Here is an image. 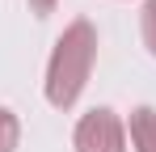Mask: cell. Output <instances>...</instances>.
Here are the masks:
<instances>
[{"instance_id": "obj_1", "label": "cell", "mask_w": 156, "mask_h": 152, "mask_svg": "<svg viewBox=\"0 0 156 152\" xmlns=\"http://www.w3.org/2000/svg\"><path fill=\"white\" fill-rule=\"evenodd\" d=\"M93 63H97V30L93 21H72L51 47V59H47V101L55 110H72L93 76Z\"/></svg>"}, {"instance_id": "obj_2", "label": "cell", "mask_w": 156, "mask_h": 152, "mask_svg": "<svg viewBox=\"0 0 156 152\" xmlns=\"http://www.w3.org/2000/svg\"><path fill=\"white\" fill-rule=\"evenodd\" d=\"M72 148L76 152H127V123L110 106H97V110L80 114L76 131H72Z\"/></svg>"}, {"instance_id": "obj_3", "label": "cell", "mask_w": 156, "mask_h": 152, "mask_svg": "<svg viewBox=\"0 0 156 152\" xmlns=\"http://www.w3.org/2000/svg\"><path fill=\"white\" fill-rule=\"evenodd\" d=\"M127 131H131V148L135 152H156V110L152 106H135Z\"/></svg>"}, {"instance_id": "obj_4", "label": "cell", "mask_w": 156, "mask_h": 152, "mask_svg": "<svg viewBox=\"0 0 156 152\" xmlns=\"http://www.w3.org/2000/svg\"><path fill=\"white\" fill-rule=\"evenodd\" d=\"M17 139H21V123H17V114H13L9 106H0V152H13Z\"/></svg>"}, {"instance_id": "obj_5", "label": "cell", "mask_w": 156, "mask_h": 152, "mask_svg": "<svg viewBox=\"0 0 156 152\" xmlns=\"http://www.w3.org/2000/svg\"><path fill=\"white\" fill-rule=\"evenodd\" d=\"M139 30H144V47H148V55L156 59V0L144 4V13H139Z\"/></svg>"}, {"instance_id": "obj_6", "label": "cell", "mask_w": 156, "mask_h": 152, "mask_svg": "<svg viewBox=\"0 0 156 152\" xmlns=\"http://www.w3.org/2000/svg\"><path fill=\"white\" fill-rule=\"evenodd\" d=\"M55 4H59V0H30L34 17H51V13H55Z\"/></svg>"}]
</instances>
